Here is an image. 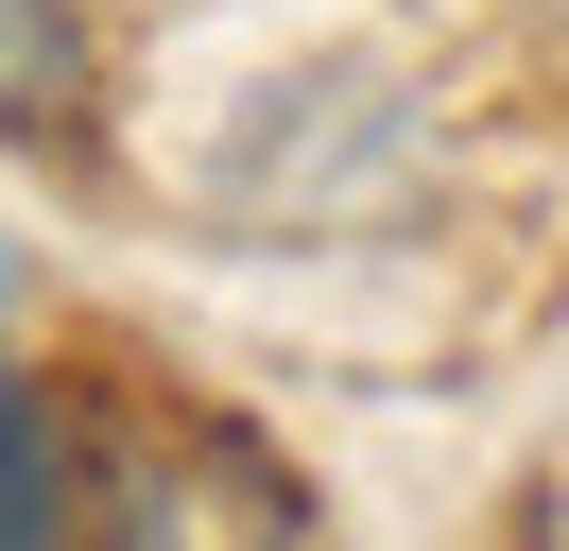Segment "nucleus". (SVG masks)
I'll list each match as a JSON object with an SVG mask.
<instances>
[{
	"label": "nucleus",
	"instance_id": "obj_1",
	"mask_svg": "<svg viewBox=\"0 0 569 551\" xmlns=\"http://www.w3.org/2000/svg\"><path fill=\"white\" fill-rule=\"evenodd\" d=\"M87 103H104V69H87V18H70V0H0V138L87 156Z\"/></svg>",
	"mask_w": 569,
	"mask_h": 551
},
{
	"label": "nucleus",
	"instance_id": "obj_2",
	"mask_svg": "<svg viewBox=\"0 0 569 551\" xmlns=\"http://www.w3.org/2000/svg\"><path fill=\"white\" fill-rule=\"evenodd\" d=\"M70 500H87V465H70V413H52L36 379L0 362V551H70Z\"/></svg>",
	"mask_w": 569,
	"mask_h": 551
}]
</instances>
